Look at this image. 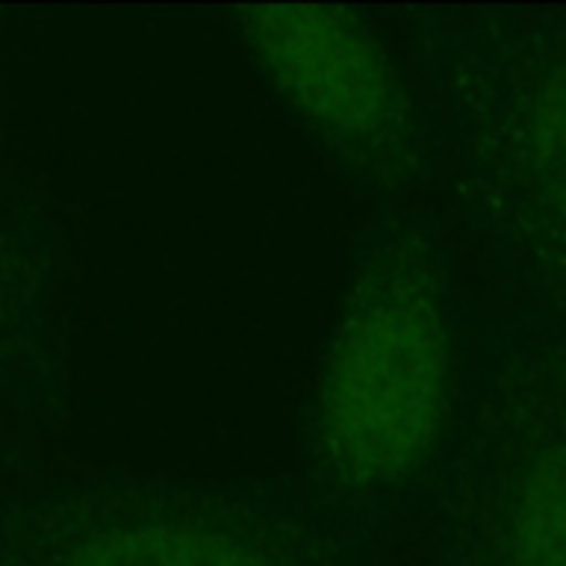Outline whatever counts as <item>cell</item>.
Listing matches in <instances>:
<instances>
[{
    "label": "cell",
    "instance_id": "8992f818",
    "mask_svg": "<svg viewBox=\"0 0 566 566\" xmlns=\"http://www.w3.org/2000/svg\"><path fill=\"white\" fill-rule=\"evenodd\" d=\"M76 259L46 192L0 166V444L53 458L73 411Z\"/></svg>",
    "mask_w": 566,
    "mask_h": 566
},
{
    "label": "cell",
    "instance_id": "7a4b0ae2",
    "mask_svg": "<svg viewBox=\"0 0 566 566\" xmlns=\"http://www.w3.org/2000/svg\"><path fill=\"white\" fill-rule=\"evenodd\" d=\"M411 66L484 315L566 335V7H371Z\"/></svg>",
    "mask_w": 566,
    "mask_h": 566
},
{
    "label": "cell",
    "instance_id": "5b68a950",
    "mask_svg": "<svg viewBox=\"0 0 566 566\" xmlns=\"http://www.w3.org/2000/svg\"><path fill=\"white\" fill-rule=\"evenodd\" d=\"M226 17L355 216L441 209L418 80L371 7L275 3Z\"/></svg>",
    "mask_w": 566,
    "mask_h": 566
},
{
    "label": "cell",
    "instance_id": "ba28073f",
    "mask_svg": "<svg viewBox=\"0 0 566 566\" xmlns=\"http://www.w3.org/2000/svg\"><path fill=\"white\" fill-rule=\"evenodd\" d=\"M7 163H13V156H10V146H7V129H3V109H0V166H7Z\"/></svg>",
    "mask_w": 566,
    "mask_h": 566
},
{
    "label": "cell",
    "instance_id": "52a82bcc",
    "mask_svg": "<svg viewBox=\"0 0 566 566\" xmlns=\"http://www.w3.org/2000/svg\"><path fill=\"white\" fill-rule=\"evenodd\" d=\"M33 461H43V458H27V454H17V451H10V448L0 444V474H10L17 468H27Z\"/></svg>",
    "mask_w": 566,
    "mask_h": 566
},
{
    "label": "cell",
    "instance_id": "6da1fadb",
    "mask_svg": "<svg viewBox=\"0 0 566 566\" xmlns=\"http://www.w3.org/2000/svg\"><path fill=\"white\" fill-rule=\"evenodd\" d=\"M481 318L441 209L355 216L292 478L345 541L385 566L448 458Z\"/></svg>",
    "mask_w": 566,
    "mask_h": 566
},
{
    "label": "cell",
    "instance_id": "3957f363",
    "mask_svg": "<svg viewBox=\"0 0 566 566\" xmlns=\"http://www.w3.org/2000/svg\"><path fill=\"white\" fill-rule=\"evenodd\" d=\"M0 566H385L292 474L199 478L43 458L0 474Z\"/></svg>",
    "mask_w": 566,
    "mask_h": 566
},
{
    "label": "cell",
    "instance_id": "277c9868",
    "mask_svg": "<svg viewBox=\"0 0 566 566\" xmlns=\"http://www.w3.org/2000/svg\"><path fill=\"white\" fill-rule=\"evenodd\" d=\"M395 566H566V335L481 318L458 431Z\"/></svg>",
    "mask_w": 566,
    "mask_h": 566
}]
</instances>
